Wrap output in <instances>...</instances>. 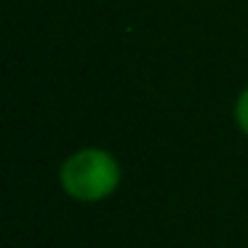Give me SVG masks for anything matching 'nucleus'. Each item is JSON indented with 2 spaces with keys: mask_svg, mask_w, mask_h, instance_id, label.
<instances>
[{
  "mask_svg": "<svg viewBox=\"0 0 248 248\" xmlns=\"http://www.w3.org/2000/svg\"><path fill=\"white\" fill-rule=\"evenodd\" d=\"M62 189L72 200L80 203H99L109 198L120 184V166L107 150L86 147L78 150L62 163L59 171Z\"/></svg>",
  "mask_w": 248,
  "mask_h": 248,
  "instance_id": "nucleus-1",
  "label": "nucleus"
},
{
  "mask_svg": "<svg viewBox=\"0 0 248 248\" xmlns=\"http://www.w3.org/2000/svg\"><path fill=\"white\" fill-rule=\"evenodd\" d=\"M235 120L240 125V131L248 136V88L237 96V104H235Z\"/></svg>",
  "mask_w": 248,
  "mask_h": 248,
  "instance_id": "nucleus-2",
  "label": "nucleus"
}]
</instances>
